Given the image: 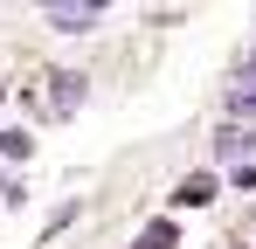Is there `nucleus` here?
Wrapping results in <instances>:
<instances>
[{"instance_id":"20e7f679","label":"nucleus","mask_w":256,"mask_h":249,"mask_svg":"<svg viewBox=\"0 0 256 249\" xmlns=\"http://www.w3.org/2000/svg\"><path fill=\"white\" fill-rule=\"evenodd\" d=\"M0 152H7V160H14V152L28 160V132H0Z\"/></svg>"},{"instance_id":"7ed1b4c3","label":"nucleus","mask_w":256,"mask_h":249,"mask_svg":"<svg viewBox=\"0 0 256 249\" xmlns=\"http://www.w3.org/2000/svg\"><path fill=\"white\" fill-rule=\"evenodd\" d=\"M250 146H256L250 132H222V138H214V152H222V160H236V152H250Z\"/></svg>"},{"instance_id":"f257e3e1","label":"nucleus","mask_w":256,"mask_h":249,"mask_svg":"<svg viewBox=\"0 0 256 249\" xmlns=\"http://www.w3.org/2000/svg\"><path fill=\"white\" fill-rule=\"evenodd\" d=\"M48 21L62 35H84V28H97V7H48Z\"/></svg>"},{"instance_id":"f03ea898","label":"nucleus","mask_w":256,"mask_h":249,"mask_svg":"<svg viewBox=\"0 0 256 249\" xmlns=\"http://www.w3.org/2000/svg\"><path fill=\"white\" fill-rule=\"evenodd\" d=\"M173 201H180V208H201V201H214V180H208V173H187V180L173 187Z\"/></svg>"},{"instance_id":"39448f33","label":"nucleus","mask_w":256,"mask_h":249,"mask_svg":"<svg viewBox=\"0 0 256 249\" xmlns=\"http://www.w3.org/2000/svg\"><path fill=\"white\" fill-rule=\"evenodd\" d=\"M242 76H250V83H256V48H250V56H242Z\"/></svg>"}]
</instances>
